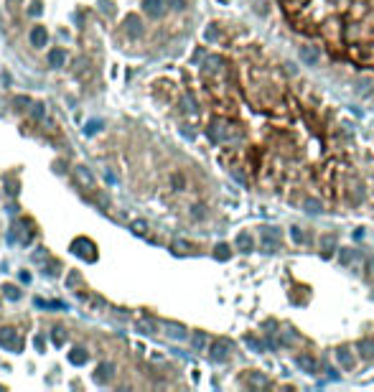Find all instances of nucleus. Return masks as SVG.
<instances>
[{"mask_svg":"<svg viewBox=\"0 0 374 392\" xmlns=\"http://www.w3.org/2000/svg\"><path fill=\"white\" fill-rule=\"evenodd\" d=\"M125 26H128V33H130L133 38L143 33V23H140L138 16H128V18H125Z\"/></svg>","mask_w":374,"mask_h":392,"instance_id":"12","label":"nucleus"},{"mask_svg":"<svg viewBox=\"0 0 374 392\" xmlns=\"http://www.w3.org/2000/svg\"><path fill=\"white\" fill-rule=\"evenodd\" d=\"M369 272H371V275H374V257L369 260Z\"/></svg>","mask_w":374,"mask_h":392,"instance_id":"36","label":"nucleus"},{"mask_svg":"<svg viewBox=\"0 0 374 392\" xmlns=\"http://www.w3.org/2000/svg\"><path fill=\"white\" fill-rule=\"evenodd\" d=\"M89 250H95V245H92L87 237H79V240L71 245V252H74V255H79V257H84L87 262L97 260V252H89Z\"/></svg>","mask_w":374,"mask_h":392,"instance_id":"3","label":"nucleus"},{"mask_svg":"<svg viewBox=\"0 0 374 392\" xmlns=\"http://www.w3.org/2000/svg\"><path fill=\"white\" fill-rule=\"evenodd\" d=\"M74 178H76V183L84 188V191H95L97 188V178L92 176V171L87 166H76L74 168Z\"/></svg>","mask_w":374,"mask_h":392,"instance_id":"2","label":"nucleus"},{"mask_svg":"<svg viewBox=\"0 0 374 392\" xmlns=\"http://www.w3.org/2000/svg\"><path fill=\"white\" fill-rule=\"evenodd\" d=\"M41 13H44V6H41L38 0H36V3H31V8H28V16H33V18H36V16H41Z\"/></svg>","mask_w":374,"mask_h":392,"instance_id":"27","label":"nucleus"},{"mask_svg":"<svg viewBox=\"0 0 374 392\" xmlns=\"http://www.w3.org/2000/svg\"><path fill=\"white\" fill-rule=\"evenodd\" d=\"M51 339H54V344L59 346V344H64V334L59 331V329H54V334H51Z\"/></svg>","mask_w":374,"mask_h":392,"instance_id":"31","label":"nucleus"},{"mask_svg":"<svg viewBox=\"0 0 374 392\" xmlns=\"http://www.w3.org/2000/svg\"><path fill=\"white\" fill-rule=\"evenodd\" d=\"M336 362L341 364L344 372H354V367H356V359H354V354H351L346 346H339L336 349Z\"/></svg>","mask_w":374,"mask_h":392,"instance_id":"6","label":"nucleus"},{"mask_svg":"<svg viewBox=\"0 0 374 392\" xmlns=\"http://www.w3.org/2000/svg\"><path fill=\"white\" fill-rule=\"evenodd\" d=\"M296 364H298L303 372H308V374H313V372L318 369L316 359H313V357H308V354H298V357H296Z\"/></svg>","mask_w":374,"mask_h":392,"instance_id":"10","label":"nucleus"},{"mask_svg":"<svg viewBox=\"0 0 374 392\" xmlns=\"http://www.w3.org/2000/svg\"><path fill=\"white\" fill-rule=\"evenodd\" d=\"M31 44H33L36 49L46 46V44H49V31H46L44 26H33V31H31Z\"/></svg>","mask_w":374,"mask_h":392,"instance_id":"9","label":"nucleus"},{"mask_svg":"<svg viewBox=\"0 0 374 392\" xmlns=\"http://www.w3.org/2000/svg\"><path fill=\"white\" fill-rule=\"evenodd\" d=\"M244 344H247V346H252L255 351H265L262 339H257V336H252V334H247V336H244Z\"/></svg>","mask_w":374,"mask_h":392,"instance_id":"18","label":"nucleus"},{"mask_svg":"<svg viewBox=\"0 0 374 392\" xmlns=\"http://www.w3.org/2000/svg\"><path fill=\"white\" fill-rule=\"evenodd\" d=\"M16 105H21L18 110H26V105H31V100L28 97H16Z\"/></svg>","mask_w":374,"mask_h":392,"instance_id":"33","label":"nucleus"},{"mask_svg":"<svg viewBox=\"0 0 374 392\" xmlns=\"http://www.w3.org/2000/svg\"><path fill=\"white\" fill-rule=\"evenodd\" d=\"M229 354H232V341H227V339H217V341H212V346H209V357L214 359V362H227L229 359Z\"/></svg>","mask_w":374,"mask_h":392,"instance_id":"1","label":"nucleus"},{"mask_svg":"<svg viewBox=\"0 0 374 392\" xmlns=\"http://www.w3.org/2000/svg\"><path fill=\"white\" fill-rule=\"evenodd\" d=\"M3 290H6V298H11V301H13V298H16V301L21 298V290H18L16 285H6Z\"/></svg>","mask_w":374,"mask_h":392,"instance_id":"22","label":"nucleus"},{"mask_svg":"<svg viewBox=\"0 0 374 392\" xmlns=\"http://www.w3.org/2000/svg\"><path fill=\"white\" fill-rule=\"evenodd\" d=\"M252 237H249V232H239L237 234V247L242 250V252H249V250H252Z\"/></svg>","mask_w":374,"mask_h":392,"instance_id":"14","label":"nucleus"},{"mask_svg":"<svg viewBox=\"0 0 374 392\" xmlns=\"http://www.w3.org/2000/svg\"><path fill=\"white\" fill-rule=\"evenodd\" d=\"M171 181H173V186H176L178 191L183 188V176H181V173H173V176H171Z\"/></svg>","mask_w":374,"mask_h":392,"instance_id":"30","label":"nucleus"},{"mask_svg":"<svg viewBox=\"0 0 374 392\" xmlns=\"http://www.w3.org/2000/svg\"><path fill=\"white\" fill-rule=\"evenodd\" d=\"M64 61H66V54H64L61 49H54V51L49 54V64H51V66H64Z\"/></svg>","mask_w":374,"mask_h":392,"instance_id":"17","label":"nucleus"},{"mask_svg":"<svg viewBox=\"0 0 374 392\" xmlns=\"http://www.w3.org/2000/svg\"><path fill=\"white\" fill-rule=\"evenodd\" d=\"M290 234H293V240H296V242H303V234H301L298 227H290Z\"/></svg>","mask_w":374,"mask_h":392,"instance_id":"32","label":"nucleus"},{"mask_svg":"<svg viewBox=\"0 0 374 392\" xmlns=\"http://www.w3.org/2000/svg\"><path fill=\"white\" fill-rule=\"evenodd\" d=\"M112 377H115V364H110V362H102L97 367V372H95V382L97 384H110Z\"/></svg>","mask_w":374,"mask_h":392,"instance_id":"7","label":"nucleus"},{"mask_svg":"<svg viewBox=\"0 0 374 392\" xmlns=\"http://www.w3.org/2000/svg\"><path fill=\"white\" fill-rule=\"evenodd\" d=\"M217 38H219V31L212 26V28H206V41H217Z\"/></svg>","mask_w":374,"mask_h":392,"instance_id":"28","label":"nucleus"},{"mask_svg":"<svg viewBox=\"0 0 374 392\" xmlns=\"http://www.w3.org/2000/svg\"><path fill=\"white\" fill-rule=\"evenodd\" d=\"M100 3H102V11H105V13H112V8H110V0H100Z\"/></svg>","mask_w":374,"mask_h":392,"instance_id":"35","label":"nucleus"},{"mask_svg":"<svg viewBox=\"0 0 374 392\" xmlns=\"http://www.w3.org/2000/svg\"><path fill=\"white\" fill-rule=\"evenodd\" d=\"M31 112H33V117H36V120H44V115H46V110H44V105H41V102H36Z\"/></svg>","mask_w":374,"mask_h":392,"instance_id":"23","label":"nucleus"},{"mask_svg":"<svg viewBox=\"0 0 374 392\" xmlns=\"http://www.w3.org/2000/svg\"><path fill=\"white\" fill-rule=\"evenodd\" d=\"M100 125H102L100 120H89V123H87V128H84V133H87V135H95V133L100 130Z\"/></svg>","mask_w":374,"mask_h":392,"instance_id":"24","label":"nucleus"},{"mask_svg":"<svg viewBox=\"0 0 374 392\" xmlns=\"http://www.w3.org/2000/svg\"><path fill=\"white\" fill-rule=\"evenodd\" d=\"M194 219H204V207H194Z\"/></svg>","mask_w":374,"mask_h":392,"instance_id":"34","label":"nucleus"},{"mask_svg":"<svg viewBox=\"0 0 374 392\" xmlns=\"http://www.w3.org/2000/svg\"><path fill=\"white\" fill-rule=\"evenodd\" d=\"M298 56H301V61H303L306 66H318V61H321V51H318L316 46H311V44L298 46Z\"/></svg>","mask_w":374,"mask_h":392,"instance_id":"4","label":"nucleus"},{"mask_svg":"<svg viewBox=\"0 0 374 392\" xmlns=\"http://www.w3.org/2000/svg\"><path fill=\"white\" fill-rule=\"evenodd\" d=\"M354 257H356V252H354V250H349V247H344V250H341V262H344V265H349Z\"/></svg>","mask_w":374,"mask_h":392,"instance_id":"21","label":"nucleus"},{"mask_svg":"<svg viewBox=\"0 0 374 392\" xmlns=\"http://www.w3.org/2000/svg\"><path fill=\"white\" fill-rule=\"evenodd\" d=\"M165 334H168L171 339H176V341H183L189 334H186V329L183 326H178V324H168L165 326Z\"/></svg>","mask_w":374,"mask_h":392,"instance_id":"13","label":"nucleus"},{"mask_svg":"<svg viewBox=\"0 0 374 392\" xmlns=\"http://www.w3.org/2000/svg\"><path fill=\"white\" fill-rule=\"evenodd\" d=\"M168 6H171L173 11H183V8H186V0H168Z\"/></svg>","mask_w":374,"mask_h":392,"instance_id":"29","label":"nucleus"},{"mask_svg":"<svg viewBox=\"0 0 374 392\" xmlns=\"http://www.w3.org/2000/svg\"><path fill=\"white\" fill-rule=\"evenodd\" d=\"M153 329H155V326H153L150 321H138V331H140V334H153Z\"/></svg>","mask_w":374,"mask_h":392,"instance_id":"26","label":"nucleus"},{"mask_svg":"<svg viewBox=\"0 0 374 392\" xmlns=\"http://www.w3.org/2000/svg\"><path fill=\"white\" fill-rule=\"evenodd\" d=\"M143 11L150 18H160L165 13V0H143Z\"/></svg>","mask_w":374,"mask_h":392,"instance_id":"8","label":"nucleus"},{"mask_svg":"<svg viewBox=\"0 0 374 392\" xmlns=\"http://www.w3.org/2000/svg\"><path fill=\"white\" fill-rule=\"evenodd\" d=\"M306 212H308V214H321V212H323V204H321L318 199H308V202H306Z\"/></svg>","mask_w":374,"mask_h":392,"instance_id":"19","label":"nucleus"},{"mask_svg":"<svg viewBox=\"0 0 374 392\" xmlns=\"http://www.w3.org/2000/svg\"><path fill=\"white\" fill-rule=\"evenodd\" d=\"M214 255H217V260H227L229 257V247L227 245H217V252Z\"/></svg>","mask_w":374,"mask_h":392,"instance_id":"25","label":"nucleus"},{"mask_svg":"<svg viewBox=\"0 0 374 392\" xmlns=\"http://www.w3.org/2000/svg\"><path fill=\"white\" fill-rule=\"evenodd\" d=\"M356 349L361 351L364 359H374V341H371V339H366V336L359 339V341H356Z\"/></svg>","mask_w":374,"mask_h":392,"instance_id":"11","label":"nucleus"},{"mask_svg":"<svg viewBox=\"0 0 374 392\" xmlns=\"http://www.w3.org/2000/svg\"><path fill=\"white\" fill-rule=\"evenodd\" d=\"M0 346L13 349V351H18V349H21V339H18L16 329H0Z\"/></svg>","mask_w":374,"mask_h":392,"instance_id":"5","label":"nucleus"},{"mask_svg":"<svg viewBox=\"0 0 374 392\" xmlns=\"http://www.w3.org/2000/svg\"><path fill=\"white\" fill-rule=\"evenodd\" d=\"M191 344H194V349H196V351H204V349H206V344H209V339H206V334H204V331H196V334H194V339H191Z\"/></svg>","mask_w":374,"mask_h":392,"instance_id":"16","label":"nucleus"},{"mask_svg":"<svg viewBox=\"0 0 374 392\" xmlns=\"http://www.w3.org/2000/svg\"><path fill=\"white\" fill-rule=\"evenodd\" d=\"M69 362L71 364H84L87 362V351L84 349H71L69 351Z\"/></svg>","mask_w":374,"mask_h":392,"instance_id":"15","label":"nucleus"},{"mask_svg":"<svg viewBox=\"0 0 374 392\" xmlns=\"http://www.w3.org/2000/svg\"><path fill=\"white\" fill-rule=\"evenodd\" d=\"M133 232H135V234H145V232H148V224H145L143 219H135V222H133Z\"/></svg>","mask_w":374,"mask_h":392,"instance_id":"20","label":"nucleus"}]
</instances>
